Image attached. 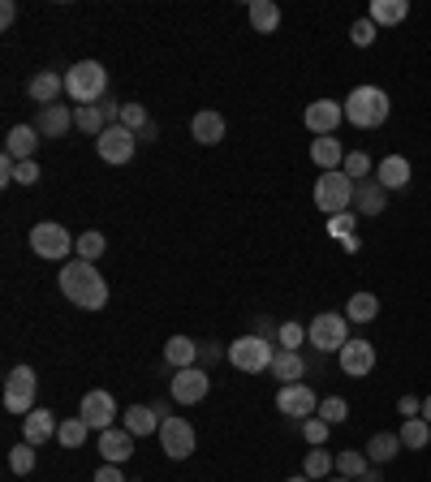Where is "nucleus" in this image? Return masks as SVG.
<instances>
[{
  "instance_id": "obj_1",
  "label": "nucleus",
  "mask_w": 431,
  "mask_h": 482,
  "mask_svg": "<svg viewBox=\"0 0 431 482\" xmlns=\"http://www.w3.org/2000/svg\"><path fill=\"white\" fill-rule=\"evenodd\" d=\"M60 297L74 302L78 310H104L108 306V285H104V276L96 271V263L74 259V263L60 268Z\"/></svg>"
},
{
  "instance_id": "obj_2",
  "label": "nucleus",
  "mask_w": 431,
  "mask_h": 482,
  "mask_svg": "<svg viewBox=\"0 0 431 482\" xmlns=\"http://www.w3.org/2000/svg\"><path fill=\"white\" fill-rule=\"evenodd\" d=\"M65 95L74 99L78 108H91V104H104L108 95V69L99 60H78L65 69Z\"/></svg>"
},
{
  "instance_id": "obj_3",
  "label": "nucleus",
  "mask_w": 431,
  "mask_h": 482,
  "mask_svg": "<svg viewBox=\"0 0 431 482\" xmlns=\"http://www.w3.org/2000/svg\"><path fill=\"white\" fill-rule=\"evenodd\" d=\"M389 108L392 104L380 86H353L350 95H345V121L358 125V130H380L389 121Z\"/></svg>"
},
{
  "instance_id": "obj_4",
  "label": "nucleus",
  "mask_w": 431,
  "mask_h": 482,
  "mask_svg": "<svg viewBox=\"0 0 431 482\" xmlns=\"http://www.w3.org/2000/svg\"><path fill=\"white\" fill-rule=\"evenodd\" d=\"M229 362H234V370H242V375H263V370H272V358L276 349L268 336H242V341H234L229 345V353H225Z\"/></svg>"
},
{
  "instance_id": "obj_5",
  "label": "nucleus",
  "mask_w": 431,
  "mask_h": 482,
  "mask_svg": "<svg viewBox=\"0 0 431 482\" xmlns=\"http://www.w3.org/2000/svg\"><path fill=\"white\" fill-rule=\"evenodd\" d=\"M307 341L319 353H341V349L350 345V319L336 314V310H324V314H315L311 323H307Z\"/></svg>"
},
{
  "instance_id": "obj_6",
  "label": "nucleus",
  "mask_w": 431,
  "mask_h": 482,
  "mask_svg": "<svg viewBox=\"0 0 431 482\" xmlns=\"http://www.w3.org/2000/svg\"><path fill=\"white\" fill-rule=\"evenodd\" d=\"M315 207L324 215L353 212V181L341 168L336 173H319V181H315Z\"/></svg>"
},
{
  "instance_id": "obj_7",
  "label": "nucleus",
  "mask_w": 431,
  "mask_h": 482,
  "mask_svg": "<svg viewBox=\"0 0 431 482\" xmlns=\"http://www.w3.org/2000/svg\"><path fill=\"white\" fill-rule=\"evenodd\" d=\"M31 250L40 254V259L60 263L69 250H78V237H69V229H65V224H57V220H43V224H35V229H31Z\"/></svg>"
},
{
  "instance_id": "obj_8",
  "label": "nucleus",
  "mask_w": 431,
  "mask_h": 482,
  "mask_svg": "<svg viewBox=\"0 0 431 482\" xmlns=\"http://www.w3.org/2000/svg\"><path fill=\"white\" fill-rule=\"evenodd\" d=\"M35 392H40V379H35V370L31 367H14L9 370V379H5V409L9 414H18V418H26L35 405Z\"/></svg>"
},
{
  "instance_id": "obj_9",
  "label": "nucleus",
  "mask_w": 431,
  "mask_h": 482,
  "mask_svg": "<svg viewBox=\"0 0 431 482\" xmlns=\"http://www.w3.org/2000/svg\"><path fill=\"white\" fill-rule=\"evenodd\" d=\"M160 448H164V457L186 461V457L195 452V426L186 423V418H177V414H169V418L160 423Z\"/></svg>"
},
{
  "instance_id": "obj_10",
  "label": "nucleus",
  "mask_w": 431,
  "mask_h": 482,
  "mask_svg": "<svg viewBox=\"0 0 431 482\" xmlns=\"http://www.w3.org/2000/svg\"><path fill=\"white\" fill-rule=\"evenodd\" d=\"M341 121H345V104H336V99H315V104H307V113H302V125H307L315 138H333L336 130H341Z\"/></svg>"
},
{
  "instance_id": "obj_11",
  "label": "nucleus",
  "mask_w": 431,
  "mask_h": 482,
  "mask_svg": "<svg viewBox=\"0 0 431 482\" xmlns=\"http://www.w3.org/2000/svg\"><path fill=\"white\" fill-rule=\"evenodd\" d=\"M134 147H138V134H130L125 125H108V130L96 138V151L104 164H130V159H134Z\"/></svg>"
},
{
  "instance_id": "obj_12",
  "label": "nucleus",
  "mask_w": 431,
  "mask_h": 482,
  "mask_svg": "<svg viewBox=\"0 0 431 482\" xmlns=\"http://www.w3.org/2000/svg\"><path fill=\"white\" fill-rule=\"evenodd\" d=\"M276 409L285 414V418H315L319 414V396H315L307 384H285L280 392H276Z\"/></svg>"
},
{
  "instance_id": "obj_13",
  "label": "nucleus",
  "mask_w": 431,
  "mask_h": 482,
  "mask_svg": "<svg viewBox=\"0 0 431 482\" xmlns=\"http://www.w3.org/2000/svg\"><path fill=\"white\" fill-rule=\"evenodd\" d=\"M169 392H173L177 405H198L207 392H212V379H207V370L198 367H186L173 375V384H169Z\"/></svg>"
},
{
  "instance_id": "obj_14",
  "label": "nucleus",
  "mask_w": 431,
  "mask_h": 482,
  "mask_svg": "<svg viewBox=\"0 0 431 482\" xmlns=\"http://www.w3.org/2000/svg\"><path fill=\"white\" fill-rule=\"evenodd\" d=\"M336 367H341V375H350V379H367L375 370V345L371 341H350V345L336 353Z\"/></svg>"
},
{
  "instance_id": "obj_15",
  "label": "nucleus",
  "mask_w": 431,
  "mask_h": 482,
  "mask_svg": "<svg viewBox=\"0 0 431 482\" xmlns=\"http://www.w3.org/2000/svg\"><path fill=\"white\" fill-rule=\"evenodd\" d=\"M78 418H87V426L91 431H108L113 426V418H117V401H113V392H87L78 405Z\"/></svg>"
},
{
  "instance_id": "obj_16",
  "label": "nucleus",
  "mask_w": 431,
  "mask_h": 482,
  "mask_svg": "<svg viewBox=\"0 0 431 482\" xmlns=\"http://www.w3.org/2000/svg\"><path fill=\"white\" fill-rule=\"evenodd\" d=\"M389 207V190L367 177V181H353V215H380Z\"/></svg>"
},
{
  "instance_id": "obj_17",
  "label": "nucleus",
  "mask_w": 431,
  "mask_h": 482,
  "mask_svg": "<svg viewBox=\"0 0 431 482\" xmlns=\"http://www.w3.org/2000/svg\"><path fill=\"white\" fill-rule=\"evenodd\" d=\"M57 414H52V409H31V414H26V418H22V440H26V444H48V440H57Z\"/></svg>"
},
{
  "instance_id": "obj_18",
  "label": "nucleus",
  "mask_w": 431,
  "mask_h": 482,
  "mask_svg": "<svg viewBox=\"0 0 431 482\" xmlns=\"http://www.w3.org/2000/svg\"><path fill=\"white\" fill-rule=\"evenodd\" d=\"M99 452H104V461L108 465L130 461V452H134V435H130L125 426H108V431H99Z\"/></svg>"
},
{
  "instance_id": "obj_19",
  "label": "nucleus",
  "mask_w": 431,
  "mask_h": 482,
  "mask_svg": "<svg viewBox=\"0 0 431 482\" xmlns=\"http://www.w3.org/2000/svg\"><path fill=\"white\" fill-rule=\"evenodd\" d=\"M375 181H380L384 190H406V186H410V159H406V155H384V159L375 164Z\"/></svg>"
},
{
  "instance_id": "obj_20",
  "label": "nucleus",
  "mask_w": 431,
  "mask_h": 482,
  "mask_svg": "<svg viewBox=\"0 0 431 482\" xmlns=\"http://www.w3.org/2000/svg\"><path fill=\"white\" fill-rule=\"evenodd\" d=\"M35 130H40V138H60L65 130H74V113L65 104H48L35 116Z\"/></svg>"
},
{
  "instance_id": "obj_21",
  "label": "nucleus",
  "mask_w": 431,
  "mask_h": 482,
  "mask_svg": "<svg viewBox=\"0 0 431 482\" xmlns=\"http://www.w3.org/2000/svg\"><path fill=\"white\" fill-rule=\"evenodd\" d=\"M60 91H65V77L52 74V69H43V74H35L31 82H26V95L35 99L40 108H48V104H57Z\"/></svg>"
},
{
  "instance_id": "obj_22",
  "label": "nucleus",
  "mask_w": 431,
  "mask_h": 482,
  "mask_svg": "<svg viewBox=\"0 0 431 482\" xmlns=\"http://www.w3.org/2000/svg\"><path fill=\"white\" fill-rule=\"evenodd\" d=\"M272 375L280 379V387H285V384H302V375H307V362H302V353H298V349H276Z\"/></svg>"
},
{
  "instance_id": "obj_23",
  "label": "nucleus",
  "mask_w": 431,
  "mask_h": 482,
  "mask_svg": "<svg viewBox=\"0 0 431 482\" xmlns=\"http://www.w3.org/2000/svg\"><path fill=\"white\" fill-rule=\"evenodd\" d=\"M35 147H40V130L35 125H14L9 138H5V151L14 155V159H35Z\"/></svg>"
},
{
  "instance_id": "obj_24",
  "label": "nucleus",
  "mask_w": 431,
  "mask_h": 482,
  "mask_svg": "<svg viewBox=\"0 0 431 482\" xmlns=\"http://www.w3.org/2000/svg\"><path fill=\"white\" fill-rule=\"evenodd\" d=\"M345 147H341V138H315L311 142V159L315 164H319V168H324V173H336V168H341V164H345Z\"/></svg>"
},
{
  "instance_id": "obj_25",
  "label": "nucleus",
  "mask_w": 431,
  "mask_h": 482,
  "mask_svg": "<svg viewBox=\"0 0 431 482\" xmlns=\"http://www.w3.org/2000/svg\"><path fill=\"white\" fill-rule=\"evenodd\" d=\"M125 431L142 440V435H160V414L151 405H130L125 409Z\"/></svg>"
},
{
  "instance_id": "obj_26",
  "label": "nucleus",
  "mask_w": 431,
  "mask_h": 482,
  "mask_svg": "<svg viewBox=\"0 0 431 482\" xmlns=\"http://www.w3.org/2000/svg\"><path fill=\"white\" fill-rule=\"evenodd\" d=\"M190 134H195L203 147H216V142L225 138V116H220V113H195V121H190Z\"/></svg>"
},
{
  "instance_id": "obj_27",
  "label": "nucleus",
  "mask_w": 431,
  "mask_h": 482,
  "mask_svg": "<svg viewBox=\"0 0 431 482\" xmlns=\"http://www.w3.org/2000/svg\"><path fill=\"white\" fill-rule=\"evenodd\" d=\"M164 362L177 370H186V367H195L198 362V345L190 341V336H173L169 345H164Z\"/></svg>"
},
{
  "instance_id": "obj_28",
  "label": "nucleus",
  "mask_w": 431,
  "mask_h": 482,
  "mask_svg": "<svg viewBox=\"0 0 431 482\" xmlns=\"http://www.w3.org/2000/svg\"><path fill=\"white\" fill-rule=\"evenodd\" d=\"M397 452H401V435H397V431H380V435H371V444H367V461L389 465Z\"/></svg>"
},
{
  "instance_id": "obj_29",
  "label": "nucleus",
  "mask_w": 431,
  "mask_h": 482,
  "mask_svg": "<svg viewBox=\"0 0 431 482\" xmlns=\"http://www.w3.org/2000/svg\"><path fill=\"white\" fill-rule=\"evenodd\" d=\"M406 14H410L406 0H371V14H367V18H371L375 26H397V22H406Z\"/></svg>"
},
{
  "instance_id": "obj_30",
  "label": "nucleus",
  "mask_w": 431,
  "mask_h": 482,
  "mask_svg": "<svg viewBox=\"0 0 431 482\" xmlns=\"http://www.w3.org/2000/svg\"><path fill=\"white\" fill-rule=\"evenodd\" d=\"M375 314H380V297L375 293H353L350 302H345V319L350 323H371Z\"/></svg>"
},
{
  "instance_id": "obj_31",
  "label": "nucleus",
  "mask_w": 431,
  "mask_h": 482,
  "mask_svg": "<svg viewBox=\"0 0 431 482\" xmlns=\"http://www.w3.org/2000/svg\"><path fill=\"white\" fill-rule=\"evenodd\" d=\"M251 26H255L259 35H272L276 26H280V9H276L272 0H251Z\"/></svg>"
},
{
  "instance_id": "obj_32",
  "label": "nucleus",
  "mask_w": 431,
  "mask_h": 482,
  "mask_svg": "<svg viewBox=\"0 0 431 482\" xmlns=\"http://www.w3.org/2000/svg\"><path fill=\"white\" fill-rule=\"evenodd\" d=\"M74 125H78L82 134L99 138L104 130H108V125H113V121L104 116V108H99V104H91V108H74Z\"/></svg>"
},
{
  "instance_id": "obj_33",
  "label": "nucleus",
  "mask_w": 431,
  "mask_h": 482,
  "mask_svg": "<svg viewBox=\"0 0 431 482\" xmlns=\"http://www.w3.org/2000/svg\"><path fill=\"white\" fill-rule=\"evenodd\" d=\"M397 435H401V448L418 452V448H427V440H431V423L427 418H406V426H401Z\"/></svg>"
},
{
  "instance_id": "obj_34",
  "label": "nucleus",
  "mask_w": 431,
  "mask_h": 482,
  "mask_svg": "<svg viewBox=\"0 0 431 482\" xmlns=\"http://www.w3.org/2000/svg\"><path fill=\"white\" fill-rule=\"evenodd\" d=\"M333 469H336V457L333 452H324V448H311V452H307V461H302V474H307L311 482L328 478Z\"/></svg>"
},
{
  "instance_id": "obj_35",
  "label": "nucleus",
  "mask_w": 431,
  "mask_h": 482,
  "mask_svg": "<svg viewBox=\"0 0 431 482\" xmlns=\"http://www.w3.org/2000/svg\"><path fill=\"white\" fill-rule=\"evenodd\" d=\"M367 469H371V461H367V452H358V448H350V452H341V457H336V474H341V478L358 482Z\"/></svg>"
},
{
  "instance_id": "obj_36",
  "label": "nucleus",
  "mask_w": 431,
  "mask_h": 482,
  "mask_svg": "<svg viewBox=\"0 0 431 482\" xmlns=\"http://www.w3.org/2000/svg\"><path fill=\"white\" fill-rule=\"evenodd\" d=\"M87 435H91L87 418H65V423L57 426V440H60L65 448H82V444H87Z\"/></svg>"
},
{
  "instance_id": "obj_37",
  "label": "nucleus",
  "mask_w": 431,
  "mask_h": 482,
  "mask_svg": "<svg viewBox=\"0 0 431 482\" xmlns=\"http://www.w3.org/2000/svg\"><path fill=\"white\" fill-rule=\"evenodd\" d=\"M117 125H125L130 134H142L147 125H151V116H147V108L142 104H121V121Z\"/></svg>"
},
{
  "instance_id": "obj_38",
  "label": "nucleus",
  "mask_w": 431,
  "mask_h": 482,
  "mask_svg": "<svg viewBox=\"0 0 431 482\" xmlns=\"http://www.w3.org/2000/svg\"><path fill=\"white\" fill-rule=\"evenodd\" d=\"M341 173L350 177V181H367V177H371V155H367V151H350V155H345V164H341Z\"/></svg>"
},
{
  "instance_id": "obj_39",
  "label": "nucleus",
  "mask_w": 431,
  "mask_h": 482,
  "mask_svg": "<svg viewBox=\"0 0 431 482\" xmlns=\"http://www.w3.org/2000/svg\"><path fill=\"white\" fill-rule=\"evenodd\" d=\"M9 469H14V474H22V478H26V474H31V469H35V444H26V440H22V444L14 448V452H9Z\"/></svg>"
},
{
  "instance_id": "obj_40",
  "label": "nucleus",
  "mask_w": 431,
  "mask_h": 482,
  "mask_svg": "<svg viewBox=\"0 0 431 482\" xmlns=\"http://www.w3.org/2000/svg\"><path fill=\"white\" fill-rule=\"evenodd\" d=\"M104 246H108V241H104V232H82L78 237V259H87V263H96L99 254H104Z\"/></svg>"
},
{
  "instance_id": "obj_41",
  "label": "nucleus",
  "mask_w": 431,
  "mask_h": 482,
  "mask_svg": "<svg viewBox=\"0 0 431 482\" xmlns=\"http://www.w3.org/2000/svg\"><path fill=\"white\" fill-rule=\"evenodd\" d=\"M319 418H324L328 426L345 423V418H350V405H345L341 396H328V401H319Z\"/></svg>"
},
{
  "instance_id": "obj_42",
  "label": "nucleus",
  "mask_w": 431,
  "mask_h": 482,
  "mask_svg": "<svg viewBox=\"0 0 431 482\" xmlns=\"http://www.w3.org/2000/svg\"><path fill=\"white\" fill-rule=\"evenodd\" d=\"M353 220H358V215H353V212L328 215V232H333L336 241H350V237H358V232H353Z\"/></svg>"
},
{
  "instance_id": "obj_43",
  "label": "nucleus",
  "mask_w": 431,
  "mask_h": 482,
  "mask_svg": "<svg viewBox=\"0 0 431 482\" xmlns=\"http://www.w3.org/2000/svg\"><path fill=\"white\" fill-rule=\"evenodd\" d=\"M302 440H307L311 448H324V440H328V423H324L319 414L307 418V423H302Z\"/></svg>"
},
{
  "instance_id": "obj_44",
  "label": "nucleus",
  "mask_w": 431,
  "mask_h": 482,
  "mask_svg": "<svg viewBox=\"0 0 431 482\" xmlns=\"http://www.w3.org/2000/svg\"><path fill=\"white\" fill-rule=\"evenodd\" d=\"M375 35H380V26H375L371 18H358V22H353V26H350V39H353V43H358V48H371V43H375Z\"/></svg>"
},
{
  "instance_id": "obj_45",
  "label": "nucleus",
  "mask_w": 431,
  "mask_h": 482,
  "mask_svg": "<svg viewBox=\"0 0 431 482\" xmlns=\"http://www.w3.org/2000/svg\"><path fill=\"white\" fill-rule=\"evenodd\" d=\"M276 341H280V349H298L302 341H307V328L289 319V323H280V328H276Z\"/></svg>"
},
{
  "instance_id": "obj_46",
  "label": "nucleus",
  "mask_w": 431,
  "mask_h": 482,
  "mask_svg": "<svg viewBox=\"0 0 431 482\" xmlns=\"http://www.w3.org/2000/svg\"><path fill=\"white\" fill-rule=\"evenodd\" d=\"M14 181H18V186H35V181H40V164H35V159H22L18 168H14Z\"/></svg>"
},
{
  "instance_id": "obj_47",
  "label": "nucleus",
  "mask_w": 431,
  "mask_h": 482,
  "mask_svg": "<svg viewBox=\"0 0 431 482\" xmlns=\"http://www.w3.org/2000/svg\"><path fill=\"white\" fill-rule=\"evenodd\" d=\"M397 414H401V418H423V401H418V396H401V401H397Z\"/></svg>"
},
{
  "instance_id": "obj_48",
  "label": "nucleus",
  "mask_w": 431,
  "mask_h": 482,
  "mask_svg": "<svg viewBox=\"0 0 431 482\" xmlns=\"http://www.w3.org/2000/svg\"><path fill=\"white\" fill-rule=\"evenodd\" d=\"M14 18H18V5L5 0V5H0V26H14Z\"/></svg>"
},
{
  "instance_id": "obj_49",
  "label": "nucleus",
  "mask_w": 431,
  "mask_h": 482,
  "mask_svg": "<svg viewBox=\"0 0 431 482\" xmlns=\"http://www.w3.org/2000/svg\"><path fill=\"white\" fill-rule=\"evenodd\" d=\"M96 482H125V478H121V469H117V465H104V469L96 474Z\"/></svg>"
},
{
  "instance_id": "obj_50",
  "label": "nucleus",
  "mask_w": 431,
  "mask_h": 482,
  "mask_svg": "<svg viewBox=\"0 0 431 482\" xmlns=\"http://www.w3.org/2000/svg\"><path fill=\"white\" fill-rule=\"evenodd\" d=\"M358 482H384V478H380V469H367V474H362Z\"/></svg>"
},
{
  "instance_id": "obj_51",
  "label": "nucleus",
  "mask_w": 431,
  "mask_h": 482,
  "mask_svg": "<svg viewBox=\"0 0 431 482\" xmlns=\"http://www.w3.org/2000/svg\"><path fill=\"white\" fill-rule=\"evenodd\" d=\"M423 418H427V423H431V396H427V401H423Z\"/></svg>"
},
{
  "instance_id": "obj_52",
  "label": "nucleus",
  "mask_w": 431,
  "mask_h": 482,
  "mask_svg": "<svg viewBox=\"0 0 431 482\" xmlns=\"http://www.w3.org/2000/svg\"><path fill=\"white\" fill-rule=\"evenodd\" d=\"M285 482H311V478H307V474H294V478H285Z\"/></svg>"
},
{
  "instance_id": "obj_53",
  "label": "nucleus",
  "mask_w": 431,
  "mask_h": 482,
  "mask_svg": "<svg viewBox=\"0 0 431 482\" xmlns=\"http://www.w3.org/2000/svg\"><path fill=\"white\" fill-rule=\"evenodd\" d=\"M328 482H353V478H341V474H336V478H328Z\"/></svg>"
}]
</instances>
